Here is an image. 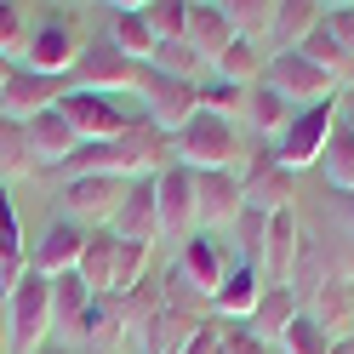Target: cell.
Masks as SVG:
<instances>
[{
  "label": "cell",
  "mask_w": 354,
  "mask_h": 354,
  "mask_svg": "<svg viewBox=\"0 0 354 354\" xmlns=\"http://www.w3.org/2000/svg\"><path fill=\"white\" fill-rule=\"evenodd\" d=\"M171 160H177V166H189V171H240V160H246L240 126L201 109V115H194V120L171 138Z\"/></svg>",
  "instance_id": "obj_1"
},
{
  "label": "cell",
  "mask_w": 354,
  "mask_h": 354,
  "mask_svg": "<svg viewBox=\"0 0 354 354\" xmlns=\"http://www.w3.org/2000/svg\"><path fill=\"white\" fill-rule=\"evenodd\" d=\"M6 331H12V354H35L52 331V280L46 274H24L6 292Z\"/></svg>",
  "instance_id": "obj_2"
},
{
  "label": "cell",
  "mask_w": 354,
  "mask_h": 354,
  "mask_svg": "<svg viewBox=\"0 0 354 354\" xmlns=\"http://www.w3.org/2000/svg\"><path fill=\"white\" fill-rule=\"evenodd\" d=\"M234 263H246L234 246H229V234H201L194 229L183 246H177V263H171V274L189 286L194 297H212L217 286H223V274L234 269Z\"/></svg>",
  "instance_id": "obj_3"
},
{
  "label": "cell",
  "mask_w": 354,
  "mask_h": 354,
  "mask_svg": "<svg viewBox=\"0 0 354 354\" xmlns=\"http://www.w3.org/2000/svg\"><path fill=\"white\" fill-rule=\"evenodd\" d=\"M331 126H337V97L297 109L292 126H286L280 138H274V166H280V171L320 166V149H326V138H331Z\"/></svg>",
  "instance_id": "obj_4"
},
{
  "label": "cell",
  "mask_w": 354,
  "mask_h": 354,
  "mask_svg": "<svg viewBox=\"0 0 354 354\" xmlns=\"http://www.w3.org/2000/svg\"><path fill=\"white\" fill-rule=\"evenodd\" d=\"M138 80H143V69L131 63L109 35H97V40H86L80 46V57H75V86L80 92H103V97H126V92H138Z\"/></svg>",
  "instance_id": "obj_5"
},
{
  "label": "cell",
  "mask_w": 354,
  "mask_h": 354,
  "mask_svg": "<svg viewBox=\"0 0 354 354\" xmlns=\"http://www.w3.org/2000/svg\"><path fill=\"white\" fill-rule=\"evenodd\" d=\"M57 115L75 126L80 143H115L131 131V115L120 97H103V92H80V86H69V92L57 97Z\"/></svg>",
  "instance_id": "obj_6"
},
{
  "label": "cell",
  "mask_w": 354,
  "mask_h": 354,
  "mask_svg": "<svg viewBox=\"0 0 354 354\" xmlns=\"http://www.w3.org/2000/svg\"><path fill=\"white\" fill-rule=\"evenodd\" d=\"M138 97H143V115H149V126L160 131V138H177V131H183L194 115H201V86H189V80H166V75H154V69H143Z\"/></svg>",
  "instance_id": "obj_7"
},
{
  "label": "cell",
  "mask_w": 354,
  "mask_h": 354,
  "mask_svg": "<svg viewBox=\"0 0 354 354\" xmlns=\"http://www.w3.org/2000/svg\"><path fill=\"white\" fill-rule=\"evenodd\" d=\"M263 86H269L274 97H286L292 109H308V103L337 97V92H331L337 80H331V75H320L303 52H269V63H263Z\"/></svg>",
  "instance_id": "obj_8"
},
{
  "label": "cell",
  "mask_w": 354,
  "mask_h": 354,
  "mask_svg": "<svg viewBox=\"0 0 354 354\" xmlns=\"http://www.w3.org/2000/svg\"><path fill=\"white\" fill-rule=\"evenodd\" d=\"M57 201H63V217H69V223H80L86 234H97V229L115 223V212L126 201V183L120 177H69Z\"/></svg>",
  "instance_id": "obj_9"
},
{
  "label": "cell",
  "mask_w": 354,
  "mask_h": 354,
  "mask_svg": "<svg viewBox=\"0 0 354 354\" xmlns=\"http://www.w3.org/2000/svg\"><path fill=\"white\" fill-rule=\"evenodd\" d=\"M154 206H160V240H183L201 229V217H194V171L166 160L160 171H154Z\"/></svg>",
  "instance_id": "obj_10"
},
{
  "label": "cell",
  "mask_w": 354,
  "mask_h": 354,
  "mask_svg": "<svg viewBox=\"0 0 354 354\" xmlns=\"http://www.w3.org/2000/svg\"><path fill=\"white\" fill-rule=\"evenodd\" d=\"M297 257H303V223H297V212H269V229H263V246H257L263 286H292L297 280Z\"/></svg>",
  "instance_id": "obj_11"
},
{
  "label": "cell",
  "mask_w": 354,
  "mask_h": 354,
  "mask_svg": "<svg viewBox=\"0 0 354 354\" xmlns=\"http://www.w3.org/2000/svg\"><path fill=\"white\" fill-rule=\"evenodd\" d=\"M240 212H246L240 171H194V217H201V234H223Z\"/></svg>",
  "instance_id": "obj_12"
},
{
  "label": "cell",
  "mask_w": 354,
  "mask_h": 354,
  "mask_svg": "<svg viewBox=\"0 0 354 354\" xmlns=\"http://www.w3.org/2000/svg\"><path fill=\"white\" fill-rule=\"evenodd\" d=\"M80 46H86V40H80L69 24H46V29H35V35L24 40V69L46 75V80H63V75H75Z\"/></svg>",
  "instance_id": "obj_13"
},
{
  "label": "cell",
  "mask_w": 354,
  "mask_h": 354,
  "mask_svg": "<svg viewBox=\"0 0 354 354\" xmlns=\"http://www.w3.org/2000/svg\"><path fill=\"white\" fill-rule=\"evenodd\" d=\"M194 331H201V315H194V308L160 303L138 331H131V343H138V354H183Z\"/></svg>",
  "instance_id": "obj_14"
},
{
  "label": "cell",
  "mask_w": 354,
  "mask_h": 354,
  "mask_svg": "<svg viewBox=\"0 0 354 354\" xmlns=\"http://www.w3.org/2000/svg\"><path fill=\"white\" fill-rule=\"evenodd\" d=\"M115 240H131V246H154L160 240V206H154V177H138V183H126V201L115 212V223H109Z\"/></svg>",
  "instance_id": "obj_15"
},
{
  "label": "cell",
  "mask_w": 354,
  "mask_h": 354,
  "mask_svg": "<svg viewBox=\"0 0 354 354\" xmlns=\"http://www.w3.org/2000/svg\"><path fill=\"white\" fill-rule=\"evenodd\" d=\"M80 246H86V229H80V223H69V217H57V223H46V234H40L35 246H29V269H35V274H46V280L75 274Z\"/></svg>",
  "instance_id": "obj_16"
},
{
  "label": "cell",
  "mask_w": 354,
  "mask_h": 354,
  "mask_svg": "<svg viewBox=\"0 0 354 354\" xmlns=\"http://www.w3.org/2000/svg\"><path fill=\"white\" fill-rule=\"evenodd\" d=\"M24 138H29V154H35V166H46V171H57V166H69L75 160V149H80V138H75V126L57 115V103L46 109V115H35V120H24Z\"/></svg>",
  "instance_id": "obj_17"
},
{
  "label": "cell",
  "mask_w": 354,
  "mask_h": 354,
  "mask_svg": "<svg viewBox=\"0 0 354 354\" xmlns=\"http://www.w3.org/2000/svg\"><path fill=\"white\" fill-rule=\"evenodd\" d=\"M63 92H57V80H46V75H35V69H12V80L0 86V120H35V115H46V109L57 103Z\"/></svg>",
  "instance_id": "obj_18"
},
{
  "label": "cell",
  "mask_w": 354,
  "mask_h": 354,
  "mask_svg": "<svg viewBox=\"0 0 354 354\" xmlns=\"http://www.w3.org/2000/svg\"><path fill=\"white\" fill-rule=\"evenodd\" d=\"M303 315V297H297V286H263V297H257V308L240 326L252 331L257 343H280L286 331H292V320Z\"/></svg>",
  "instance_id": "obj_19"
},
{
  "label": "cell",
  "mask_w": 354,
  "mask_h": 354,
  "mask_svg": "<svg viewBox=\"0 0 354 354\" xmlns=\"http://www.w3.org/2000/svg\"><path fill=\"white\" fill-rule=\"evenodd\" d=\"M183 40L206 57V69H212V63L229 52V40H234V29H229L223 6H212V0H194V6H189V35H183Z\"/></svg>",
  "instance_id": "obj_20"
},
{
  "label": "cell",
  "mask_w": 354,
  "mask_h": 354,
  "mask_svg": "<svg viewBox=\"0 0 354 354\" xmlns=\"http://www.w3.org/2000/svg\"><path fill=\"white\" fill-rule=\"evenodd\" d=\"M75 274H80V286H86L92 297H115V234H109V229L86 234Z\"/></svg>",
  "instance_id": "obj_21"
},
{
  "label": "cell",
  "mask_w": 354,
  "mask_h": 354,
  "mask_svg": "<svg viewBox=\"0 0 354 354\" xmlns=\"http://www.w3.org/2000/svg\"><path fill=\"white\" fill-rule=\"evenodd\" d=\"M29 274V240H24V223H17V206H12V194L0 189V286H12Z\"/></svg>",
  "instance_id": "obj_22"
},
{
  "label": "cell",
  "mask_w": 354,
  "mask_h": 354,
  "mask_svg": "<svg viewBox=\"0 0 354 354\" xmlns=\"http://www.w3.org/2000/svg\"><path fill=\"white\" fill-rule=\"evenodd\" d=\"M320 12H326V6H315V0H274V29H269V40H263V46L297 52L303 35L320 29Z\"/></svg>",
  "instance_id": "obj_23"
},
{
  "label": "cell",
  "mask_w": 354,
  "mask_h": 354,
  "mask_svg": "<svg viewBox=\"0 0 354 354\" xmlns=\"http://www.w3.org/2000/svg\"><path fill=\"white\" fill-rule=\"evenodd\" d=\"M257 297H263V274L252 269V263H234V269L223 274V286L212 292V303L223 308L229 320H246L252 308H257Z\"/></svg>",
  "instance_id": "obj_24"
},
{
  "label": "cell",
  "mask_w": 354,
  "mask_h": 354,
  "mask_svg": "<svg viewBox=\"0 0 354 354\" xmlns=\"http://www.w3.org/2000/svg\"><path fill=\"white\" fill-rule=\"evenodd\" d=\"M109 40H115V46L138 63V69H149V57H154V46H160V40L149 35V24L138 17V6H115V17H109Z\"/></svg>",
  "instance_id": "obj_25"
},
{
  "label": "cell",
  "mask_w": 354,
  "mask_h": 354,
  "mask_svg": "<svg viewBox=\"0 0 354 354\" xmlns=\"http://www.w3.org/2000/svg\"><path fill=\"white\" fill-rule=\"evenodd\" d=\"M320 177L337 194H354V131L337 120L331 126V138H326V149H320Z\"/></svg>",
  "instance_id": "obj_26"
},
{
  "label": "cell",
  "mask_w": 354,
  "mask_h": 354,
  "mask_svg": "<svg viewBox=\"0 0 354 354\" xmlns=\"http://www.w3.org/2000/svg\"><path fill=\"white\" fill-rule=\"evenodd\" d=\"M263 63H269V57H263L257 40H240V35H234L229 52L217 57L212 69H217V80H229V86H257V80H263Z\"/></svg>",
  "instance_id": "obj_27"
},
{
  "label": "cell",
  "mask_w": 354,
  "mask_h": 354,
  "mask_svg": "<svg viewBox=\"0 0 354 354\" xmlns=\"http://www.w3.org/2000/svg\"><path fill=\"white\" fill-rule=\"evenodd\" d=\"M149 69H154V75H166V80H189V86H201L206 57L194 52L189 40H160V46H154V57H149Z\"/></svg>",
  "instance_id": "obj_28"
},
{
  "label": "cell",
  "mask_w": 354,
  "mask_h": 354,
  "mask_svg": "<svg viewBox=\"0 0 354 354\" xmlns=\"http://www.w3.org/2000/svg\"><path fill=\"white\" fill-rule=\"evenodd\" d=\"M292 115H297V109L286 103V97H274V92H269L263 80L252 86V92H246V120H252V126L263 131V138H280V131L292 126Z\"/></svg>",
  "instance_id": "obj_29"
},
{
  "label": "cell",
  "mask_w": 354,
  "mask_h": 354,
  "mask_svg": "<svg viewBox=\"0 0 354 354\" xmlns=\"http://www.w3.org/2000/svg\"><path fill=\"white\" fill-rule=\"evenodd\" d=\"M86 308H92V292L80 286V274H57L52 280V331H75Z\"/></svg>",
  "instance_id": "obj_30"
},
{
  "label": "cell",
  "mask_w": 354,
  "mask_h": 354,
  "mask_svg": "<svg viewBox=\"0 0 354 354\" xmlns=\"http://www.w3.org/2000/svg\"><path fill=\"white\" fill-rule=\"evenodd\" d=\"M223 17L240 40H257L263 46L269 29H274V0H223Z\"/></svg>",
  "instance_id": "obj_31"
},
{
  "label": "cell",
  "mask_w": 354,
  "mask_h": 354,
  "mask_svg": "<svg viewBox=\"0 0 354 354\" xmlns=\"http://www.w3.org/2000/svg\"><path fill=\"white\" fill-rule=\"evenodd\" d=\"M138 17L149 24L154 40H183L189 35V6H183V0H143Z\"/></svg>",
  "instance_id": "obj_32"
},
{
  "label": "cell",
  "mask_w": 354,
  "mask_h": 354,
  "mask_svg": "<svg viewBox=\"0 0 354 354\" xmlns=\"http://www.w3.org/2000/svg\"><path fill=\"white\" fill-rule=\"evenodd\" d=\"M297 52H303L308 63H315V69H320V75H331V80H337V75H348V69H354V57H348V52L337 46V40H331V35H326V24H320V29H308Z\"/></svg>",
  "instance_id": "obj_33"
},
{
  "label": "cell",
  "mask_w": 354,
  "mask_h": 354,
  "mask_svg": "<svg viewBox=\"0 0 354 354\" xmlns=\"http://www.w3.org/2000/svg\"><path fill=\"white\" fill-rule=\"evenodd\" d=\"M24 171H35L29 138H24L17 120H0V183H6V177H24Z\"/></svg>",
  "instance_id": "obj_34"
},
{
  "label": "cell",
  "mask_w": 354,
  "mask_h": 354,
  "mask_svg": "<svg viewBox=\"0 0 354 354\" xmlns=\"http://www.w3.org/2000/svg\"><path fill=\"white\" fill-rule=\"evenodd\" d=\"M149 252H154V246H131V240H115V297H126L131 286L143 280Z\"/></svg>",
  "instance_id": "obj_35"
},
{
  "label": "cell",
  "mask_w": 354,
  "mask_h": 354,
  "mask_svg": "<svg viewBox=\"0 0 354 354\" xmlns=\"http://www.w3.org/2000/svg\"><path fill=\"white\" fill-rule=\"evenodd\" d=\"M280 354H331V337H326V331L308 320V315H297L292 331L280 337Z\"/></svg>",
  "instance_id": "obj_36"
},
{
  "label": "cell",
  "mask_w": 354,
  "mask_h": 354,
  "mask_svg": "<svg viewBox=\"0 0 354 354\" xmlns=\"http://www.w3.org/2000/svg\"><path fill=\"white\" fill-rule=\"evenodd\" d=\"M320 24H326V35L354 57V0H337V6H326V12H320Z\"/></svg>",
  "instance_id": "obj_37"
},
{
  "label": "cell",
  "mask_w": 354,
  "mask_h": 354,
  "mask_svg": "<svg viewBox=\"0 0 354 354\" xmlns=\"http://www.w3.org/2000/svg\"><path fill=\"white\" fill-rule=\"evenodd\" d=\"M24 40H29V17H24V6L0 0V57H6V52H17Z\"/></svg>",
  "instance_id": "obj_38"
},
{
  "label": "cell",
  "mask_w": 354,
  "mask_h": 354,
  "mask_svg": "<svg viewBox=\"0 0 354 354\" xmlns=\"http://www.w3.org/2000/svg\"><path fill=\"white\" fill-rule=\"evenodd\" d=\"M217 343H223V320H201V331L189 337L183 354H217Z\"/></svg>",
  "instance_id": "obj_39"
},
{
  "label": "cell",
  "mask_w": 354,
  "mask_h": 354,
  "mask_svg": "<svg viewBox=\"0 0 354 354\" xmlns=\"http://www.w3.org/2000/svg\"><path fill=\"white\" fill-rule=\"evenodd\" d=\"M0 354H12V331H6V303H0Z\"/></svg>",
  "instance_id": "obj_40"
},
{
  "label": "cell",
  "mask_w": 354,
  "mask_h": 354,
  "mask_svg": "<svg viewBox=\"0 0 354 354\" xmlns=\"http://www.w3.org/2000/svg\"><path fill=\"white\" fill-rule=\"evenodd\" d=\"M343 223H348V240H354V194H343Z\"/></svg>",
  "instance_id": "obj_41"
},
{
  "label": "cell",
  "mask_w": 354,
  "mask_h": 354,
  "mask_svg": "<svg viewBox=\"0 0 354 354\" xmlns=\"http://www.w3.org/2000/svg\"><path fill=\"white\" fill-rule=\"evenodd\" d=\"M35 354H75V348H63V343H52V337H46V343H40Z\"/></svg>",
  "instance_id": "obj_42"
},
{
  "label": "cell",
  "mask_w": 354,
  "mask_h": 354,
  "mask_svg": "<svg viewBox=\"0 0 354 354\" xmlns=\"http://www.w3.org/2000/svg\"><path fill=\"white\" fill-rule=\"evenodd\" d=\"M331 354H354V337H337V343H331Z\"/></svg>",
  "instance_id": "obj_43"
},
{
  "label": "cell",
  "mask_w": 354,
  "mask_h": 354,
  "mask_svg": "<svg viewBox=\"0 0 354 354\" xmlns=\"http://www.w3.org/2000/svg\"><path fill=\"white\" fill-rule=\"evenodd\" d=\"M6 80H12V63H6V57H0V86H6Z\"/></svg>",
  "instance_id": "obj_44"
},
{
  "label": "cell",
  "mask_w": 354,
  "mask_h": 354,
  "mask_svg": "<svg viewBox=\"0 0 354 354\" xmlns=\"http://www.w3.org/2000/svg\"><path fill=\"white\" fill-rule=\"evenodd\" d=\"M0 189H6V183H0Z\"/></svg>",
  "instance_id": "obj_45"
}]
</instances>
